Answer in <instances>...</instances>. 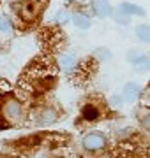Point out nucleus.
I'll return each mask as SVG.
<instances>
[{"instance_id":"nucleus-1","label":"nucleus","mask_w":150,"mask_h":158,"mask_svg":"<svg viewBox=\"0 0 150 158\" xmlns=\"http://www.w3.org/2000/svg\"><path fill=\"white\" fill-rule=\"evenodd\" d=\"M0 113H2V116H4V119H6L7 123L16 125L23 119L25 109H23V104L18 98H6V100L2 102Z\"/></svg>"},{"instance_id":"nucleus-2","label":"nucleus","mask_w":150,"mask_h":158,"mask_svg":"<svg viewBox=\"0 0 150 158\" xmlns=\"http://www.w3.org/2000/svg\"><path fill=\"white\" fill-rule=\"evenodd\" d=\"M81 148L87 153H101L108 148V137L101 132H87L81 137Z\"/></svg>"},{"instance_id":"nucleus-3","label":"nucleus","mask_w":150,"mask_h":158,"mask_svg":"<svg viewBox=\"0 0 150 158\" xmlns=\"http://www.w3.org/2000/svg\"><path fill=\"white\" fill-rule=\"evenodd\" d=\"M57 67H58L60 72L71 76V74H74L76 70H78L80 60H78V56L73 55V53H60L57 56Z\"/></svg>"},{"instance_id":"nucleus-4","label":"nucleus","mask_w":150,"mask_h":158,"mask_svg":"<svg viewBox=\"0 0 150 158\" xmlns=\"http://www.w3.org/2000/svg\"><path fill=\"white\" fill-rule=\"evenodd\" d=\"M58 118H60V113L53 106H44V107L37 109L35 113V123L41 125V127H50V125L57 123Z\"/></svg>"},{"instance_id":"nucleus-5","label":"nucleus","mask_w":150,"mask_h":158,"mask_svg":"<svg viewBox=\"0 0 150 158\" xmlns=\"http://www.w3.org/2000/svg\"><path fill=\"white\" fill-rule=\"evenodd\" d=\"M81 118L88 121V123H94V121H99V119L103 118V111L99 107L95 102H87V104H83L81 106Z\"/></svg>"},{"instance_id":"nucleus-6","label":"nucleus","mask_w":150,"mask_h":158,"mask_svg":"<svg viewBox=\"0 0 150 158\" xmlns=\"http://www.w3.org/2000/svg\"><path fill=\"white\" fill-rule=\"evenodd\" d=\"M18 7H20V18L23 19H34L39 12V2L37 0H27V2H18Z\"/></svg>"},{"instance_id":"nucleus-7","label":"nucleus","mask_w":150,"mask_h":158,"mask_svg":"<svg viewBox=\"0 0 150 158\" xmlns=\"http://www.w3.org/2000/svg\"><path fill=\"white\" fill-rule=\"evenodd\" d=\"M145 91V88L139 83H134V81H129L124 85V90H122V97L124 100L127 102H136L141 97V93Z\"/></svg>"},{"instance_id":"nucleus-8","label":"nucleus","mask_w":150,"mask_h":158,"mask_svg":"<svg viewBox=\"0 0 150 158\" xmlns=\"http://www.w3.org/2000/svg\"><path fill=\"white\" fill-rule=\"evenodd\" d=\"M90 9H92V14L97 18H110L113 12V6L110 0H92Z\"/></svg>"},{"instance_id":"nucleus-9","label":"nucleus","mask_w":150,"mask_h":158,"mask_svg":"<svg viewBox=\"0 0 150 158\" xmlns=\"http://www.w3.org/2000/svg\"><path fill=\"white\" fill-rule=\"evenodd\" d=\"M127 62L133 67L139 69V70H148V56L139 53V51H134V49L127 51Z\"/></svg>"},{"instance_id":"nucleus-10","label":"nucleus","mask_w":150,"mask_h":158,"mask_svg":"<svg viewBox=\"0 0 150 158\" xmlns=\"http://www.w3.org/2000/svg\"><path fill=\"white\" fill-rule=\"evenodd\" d=\"M71 23L80 30H88L92 27V18L85 11H76V12H71Z\"/></svg>"},{"instance_id":"nucleus-11","label":"nucleus","mask_w":150,"mask_h":158,"mask_svg":"<svg viewBox=\"0 0 150 158\" xmlns=\"http://www.w3.org/2000/svg\"><path fill=\"white\" fill-rule=\"evenodd\" d=\"M117 11L124 12L127 16H145L143 7L136 6V4H131V2H120V4L117 6Z\"/></svg>"},{"instance_id":"nucleus-12","label":"nucleus","mask_w":150,"mask_h":158,"mask_svg":"<svg viewBox=\"0 0 150 158\" xmlns=\"http://www.w3.org/2000/svg\"><path fill=\"white\" fill-rule=\"evenodd\" d=\"M134 35L138 37L141 42H148L150 40V27L147 25V23H139V25H136L134 27Z\"/></svg>"},{"instance_id":"nucleus-13","label":"nucleus","mask_w":150,"mask_h":158,"mask_svg":"<svg viewBox=\"0 0 150 158\" xmlns=\"http://www.w3.org/2000/svg\"><path fill=\"white\" fill-rule=\"evenodd\" d=\"M55 21L60 25V27H65L67 23H71V11L69 7H60L55 14Z\"/></svg>"},{"instance_id":"nucleus-14","label":"nucleus","mask_w":150,"mask_h":158,"mask_svg":"<svg viewBox=\"0 0 150 158\" xmlns=\"http://www.w3.org/2000/svg\"><path fill=\"white\" fill-rule=\"evenodd\" d=\"M92 58H94V60H97V62H108V60L113 58V53H111L108 48L101 46V48H97V49L92 53Z\"/></svg>"},{"instance_id":"nucleus-15","label":"nucleus","mask_w":150,"mask_h":158,"mask_svg":"<svg viewBox=\"0 0 150 158\" xmlns=\"http://www.w3.org/2000/svg\"><path fill=\"white\" fill-rule=\"evenodd\" d=\"M12 32H14V25H12L11 18L6 16V14H2V16H0V34L11 35Z\"/></svg>"},{"instance_id":"nucleus-16","label":"nucleus","mask_w":150,"mask_h":158,"mask_svg":"<svg viewBox=\"0 0 150 158\" xmlns=\"http://www.w3.org/2000/svg\"><path fill=\"white\" fill-rule=\"evenodd\" d=\"M111 16H113V21H115L117 25H122V27H127V25L131 23V16H127V14H124V12H120V11H115V9L111 12Z\"/></svg>"},{"instance_id":"nucleus-17","label":"nucleus","mask_w":150,"mask_h":158,"mask_svg":"<svg viewBox=\"0 0 150 158\" xmlns=\"http://www.w3.org/2000/svg\"><path fill=\"white\" fill-rule=\"evenodd\" d=\"M122 106H124V97L120 93H115V95L110 97V107L111 109L118 111V109H122Z\"/></svg>"},{"instance_id":"nucleus-18","label":"nucleus","mask_w":150,"mask_h":158,"mask_svg":"<svg viewBox=\"0 0 150 158\" xmlns=\"http://www.w3.org/2000/svg\"><path fill=\"white\" fill-rule=\"evenodd\" d=\"M131 134H133V128H118L117 130V137L118 139H127Z\"/></svg>"}]
</instances>
